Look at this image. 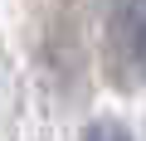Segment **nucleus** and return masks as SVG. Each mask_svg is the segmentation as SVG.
<instances>
[{"mask_svg":"<svg viewBox=\"0 0 146 141\" xmlns=\"http://www.w3.org/2000/svg\"><path fill=\"white\" fill-rule=\"evenodd\" d=\"M83 141H131V131H127V122L102 117V122H93V126L83 131Z\"/></svg>","mask_w":146,"mask_h":141,"instance_id":"nucleus-2","label":"nucleus"},{"mask_svg":"<svg viewBox=\"0 0 146 141\" xmlns=\"http://www.w3.org/2000/svg\"><path fill=\"white\" fill-rule=\"evenodd\" d=\"M107 73L122 88L146 78V0H117L107 15Z\"/></svg>","mask_w":146,"mask_h":141,"instance_id":"nucleus-1","label":"nucleus"}]
</instances>
